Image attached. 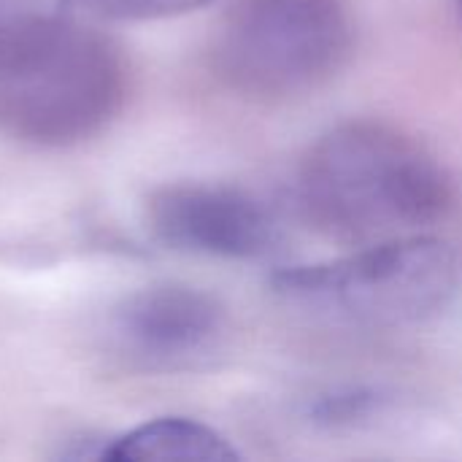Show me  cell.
Wrapping results in <instances>:
<instances>
[{"label": "cell", "instance_id": "1", "mask_svg": "<svg viewBox=\"0 0 462 462\" xmlns=\"http://www.w3.org/2000/svg\"><path fill=\"white\" fill-rule=\"evenodd\" d=\"M449 198L441 162L384 122L328 130L300 168V206L309 222L344 244L414 236L444 217Z\"/></svg>", "mask_w": 462, "mask_h": 462}, {"label": "cell", "instance_id": "2", "mask_svg": "<svg viewBox=\"0 0 462 462\" xmlns=\"http://www.w3.org/2000/svg\"><path fill=\"white\" fill-rule=\"evenodd\" d=\"M125 60L114 41L70 16L0 38V133L68 146L122 108Z\"/></svg>", "mask_w": 462, "mask_h": 462}, {"label": "cell", "instance_id": "3", "mask_svg": "<svg viewBox=\"0 0 462 462\" xmlns=\"http://www.w3.org/2000/svg\"><path fill=\"white\" fill-rule=\"evenodd\" d=\"M460 284L457 254L433 236H401L273 273V292L314 317L357 328H409L439 317Z\"/></svg>", "mask_w": 462, "mask_h": 462}, {"label": "cell", "instance_id": "4", "mask_svg": "<svg viewBox=\"0 0 462 462\" xmlns=\"http://www.w3.org/2000/svg\"><path fill=\"white\" fill-rule=\"evenodd\" d=\"M341 0H233L214 60L227 84L257 97H292L325 84L349 57Z\"/></svg>", "mask_w": 462, "mask_h": 462}, {"label": "cell", "instance_id": "5", "mask_svg": "<svg viewBox=\"0 0 462 462\" xmlns=\"http://www.w3.org/2000/svg\"><path fill=\"white\" fill-rule=\"evenodd\" d=\"M146 219L165 246L222 260H257L282 241L271 208L230 184L162 187L149 198Z\"/></svg>", "mask_w": 462, "mask_h": 462}, {"label": "cell", "instance_id": "6", "mask_svg": "<svg viewBox=\"0 0 462 462\" xmlns=\"http://www.w3.org/2000/svg\"><path fill=\"white\" fill-rule=\"evenodd\" d=\"M225 309L187 284H152L114 311L119 349L152 368H181L214 355L225 338Z\"/></svg>", "mask_w": 462, "mask_h": 462}, {"label": "cell", "instance_id": "7", "mask_svg": "<svg viewBox=\"0 0 462 462\" xmlns=\"http://www.w3.org/2000/svg\"><path fill=\"white\" fill-rule=\"evenodd\" d=\"M103 460H184V462H227L238 460V452L214 428L165 417L146 422L127 436L111 441L100 452Z\"/></svg>", "mask_w": 462, "mask_h": 462}, {"label": "cell", "instance_id": "8", "mask_svg": "<svg viewBox=\"0 0 462 462\" xmlns=\"http://www.w3.org/2000/svg\"><path fill=\"white\" fill-rule=\"evenodd\" d=\"M97 14L111 19H165L203 8L214 0H84Z\"/></svg>", "mask_w": 462, "mask_h": 462}, {"label": "cell", "instance_id": "9", "mask_svg": "<svg viewBox=\"0 0 462 462\" xmlns=\"http://www.w3.org/2000/svg\"><path fill=\"white\" fill-rule=\"evenodd\" d=\"M68 16V0H0V38Z\"/></svg>", "mask_w": 462, "mask_h": 462}, {"label": "cell", "instance_id": "10", "mask_svg": "<svg viewBox=\"0 0 462 462\" xmlns=\"http://www.w3.org/2000/svg\"><path fill=\"white\" fill-rule=\"evenodd\" d=\"M457 5H460V14H462V0H457Z\"/></svg>", "mask_w": 462, "mask_h": 462}]
</instances>
